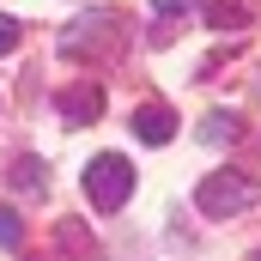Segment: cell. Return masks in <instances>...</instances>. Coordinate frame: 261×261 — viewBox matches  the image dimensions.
<instances>
[{
  "mask_svg": "<svg viewBox=\"0 0 261 261\" xmlns=\"http://www.w3.org/2000/svg\"><path fill=\"white\" fill-rule=\"evenodd\" d=\"M122 43H128V18H122L116 6H91V12H79L61 37H55V49H61L67 61H110Z\"/></svg>",
  "mask_w": 261,
  "mask_h": 261,
  "instance_id": "obj_1",
  "label": "cell"
},
{
  "mask_svg": "<svg viewBox=\"0 0 261 261\" xmlns=\"http://www.w3.org/2000/svg\"><path fill=\"white\" fill-rule=\"evenodd\" d=\"M255 200H261V189H255V176H243V170H213L195 189V206L206 219H237V213H249Z\"/></svg>",
  "mask_w": 261,
  "mask_h": 261,
  "instance_id": "obj_2",
  "label": "cell"
},
{
  "mask_svg": "<svg viewBox=\"0 0 261 261\" xmlns=\"http://www.w3.org/2000/svg\"><path fill=\"white\" fill-rule=\"evenodd\" d=\"M85 195H91L97 213L128 206V195H134V164L122 158V152H97V158L85 164Z\"/></svg>",
  "mask_w": 261,
  "mask_h": 261,
  "instance_id": "obj_3",
  "label": "cell"
},
{
  "mask_svg": "<svg viewBox=\"0 0 261 261\" xmlns=\"http://www.w3.org/2000/svg\"><path fill=\"white\" fill-rule=\"evenodd\" d=\"M55 110H61V122H97L103 116V91L97 85H67V91H55Z\"/></svg>",
  "mask_w": 261,
  "mask_h": 261,
  "instance_id": "obj_4",
  "label": "cell"
},
{
  "mask_svg": "<svg viewBox=\"0 0 261 261\" xmlns=\"http://www.w3.org/2000/svg\"><path fill=\"white\" fill-rule=\"evenodd\" d=\"M134 140H146V146H170V140H176V110H164V103H140V110H134Z\"/></svg>",
  "mask_w": 261,
  "mask_h": 261,
  "instance_id": "obj_5",
  "label": "cell"
},
{
  "mask_svg": "<svg viewBox=\"0 0 261 261\" xmlns=\"http://www.w3.org/2000/svg\"><path fill=\"white\" fill-rule=\"evenodd\" d=\"M206 24H213V31H237V24H249V0H213V6H206Z\"/></svg>",
  "mask_w": 261,
  "mask_h": 261,
  "instance_id": "obj_6",
  "label": "cell"
},
{
  "mask_svg": "<svg viewBox=\"0 0 261 261\" xmlns=\"http://www.w3.org/2000/svg\"><path fill=\"white\" fill-rule=\"evenodd\" d=\"M237 134H243V122H237V116H225V110H213V116L200 122V140H206V146H231Z\"/></svg>",
  "mask_w": 261,
  "mask_h": 261,
  "instance_id": "obj_7",
  "label": "cell"
},
{
  "mask_svg": "<svg viewBox=\"0 0 261 261\" xmlns=\"http://www.w3.org/2000/svg\"><path fill=\"white\" fill-rule=\"evenodd\" d=\"M12 189H18V195H43V189H49L43 158H18V164H12Z\"/></svg>",
  "mask_w": 261,
  "mask_h": 261,
  "instance_id": "obj_8",
  "label": "cell"
},
{
  "mask_svg": "<svg viewBox=\"0 0 261 261\" xmlns=\"http://www.w3.org/2000/svg\"><path fill=\"white\" fill-rule=\"evenodd\" d=\"M55 243H61L67 255H97V243H91V231H85V225H61V231H55Z\"/></svg>",
  "mask_w": 261,
  "mask_h": 261,
  "instance_id": "obj_9",
  "label": "cell"
},
{
  "mask_svg": "<svg viewBox=\"0 0 261 261\" xmlns=\"http://www.w3.org/2000/svg\"><path fill=\"white\" fill-rule=\"evenodd\" d=\"M18 237H24V219L12 206H0V249H18Z\"/></svg>",
  "mask_w": 261,
  "mask_h": 261,
  "instance_id": "obj_10",
  "label": "cell"
},
{
  "mask_svg": "<svg viewBox=\"0 0 261 261\" xmlns=\"http://www.w3.org/2000/svg\"><path fill=\"white\" fill-rule=\"evenodd\" d=\"M18 37H24V24H18L12 12H0V55H12V49H18Z\"/></svg>",
  "mask_w": 261,
  "mask_h": 261,
  "instance_id": "obj_11",
  "label": "cell"
},
{
  "mask_svg": "<svg viewBox=\"0 0 261 261\" xmlns=\"http://www.w3.org/2000/svg\"><path fill=\"white\" fill-rule=\"evenodd\" d=\"M189 6H200V0H152V12H189Z\"/></svg>",
  "mask_w": 261,
  "mask_h": 261,
  "instance_id": "obj_12",
  "label": "cell"
},
{
  "mask_svg": "<svg viewBox=\"0 0 261 261\" xmlns=\"http://www.w3.org/2000/svg\"><path fill=\"white\" fill-rule=\"evenodd\" d=\"M255 261H261V249H255Z\"/></svg>",
  "mask_w": 261,
  "mask_h": 261,
  "instance_id": "obj_13",
  "label": "cell"
}]
</instances>
